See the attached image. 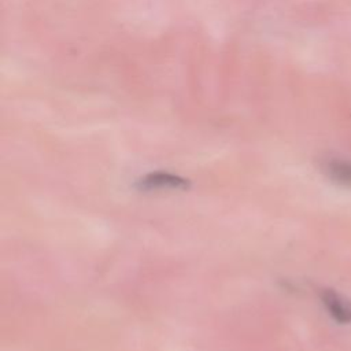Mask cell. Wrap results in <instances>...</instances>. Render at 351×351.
I'll use <instances>...</instances> for the list:
<instances>
[{"mask_svg": "<svg viewBox=\"0 0 351 351\" xmlns=\"http://www.w3.org/2000/svg\"><path fill=\"white\" fill-rule=\"evenodd\" d=\"M322 303L335 321L340 324L351 322V300L348 298L337 293L336 291L325 289L322 292Z\"/></svg>", "mask_w": 351, "mask_h": 351, "instance_id": "obj_1", "label": "cell"}, {"mask_svg": "<svg viewBox=\"0 0 351 351\" xmlns=\"http://www.w3.org/2000/svg\"><path fill=\"white\" fill-rule=\"evenodd\" d=\"M140 189L144 191H152V189H186L189 182L188 180L180 177V176H174L170 173H151L147 174L145 177H143L138 182H137Z\"/></svg>", "mask_w": 351, "mask_h": 351, "instance_id": "obj_2", "label": "cell"}, {"mask_svg": "<svg viewBox=\"0 0 351 351\" xmlns=\"http://www.w3.org/2000/svg\"><path fill=\"white\" fill-rule=\"evenodd\" d=\"M324 171L335 184L351 188V160L330 158L325 162Z\"/></svg>", "mask_w": 351, "mask_h": 351, "instance_id": "obj_3", "label": "cell"}]
</instances>
